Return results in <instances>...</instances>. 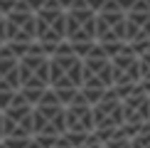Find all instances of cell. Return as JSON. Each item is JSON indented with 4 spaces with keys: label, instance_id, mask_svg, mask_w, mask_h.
I'll return each instance as SVG.
<instances>
[{
    "label": "cell",
    "instance_id": "cell-1",
    "mask_svg": "<svg viewBox=\"0 0 150 148\" xmlns=\"http://www.w3.org/2000/svg\"><path fill=\"white\" fill-rule=\"evenodd\" d=\"M17 69H20V89H49V57L40 42H32L30 52L17 59Z\"/></svg>",
    "mask_w": 150,
    "mask_h": 148
},
{
    "label": "cell",
    "instance_id": "cell-14",
    "mask_svg": "<svg viewBox=\"0 0 150 148\" xmlns=\"http://www.w3.org/2000/svg\"><path fill=\"white\" fill-rule=\"evenodd\" d=\"M103 148H130V141L128 138H111L103 143Z\"/></svg>",
    "mask_w": 150,
    "mask_h": 148
},
{
    "label": "cell",
    "instance_id": "cell-10",
    "mask_svg": "<svg viewBox=\"0 0 150 148\" xmlns=\"http://www.w3.org/2000/svg\"><path fill=\"white\" fill-rule=\"evenodd\" d=\"M79 91H81V96H84V101L89 104V106H96L103 99V89H96V86H81Z\"/></svg>",
    "mask_w": 150,
    "mask_h": 148
},
{
    "label": "cell",
    "instance_id": "cell-17",
    "mask_svg": "<svg viewBox=\"0 0 150 148\" xmlns=\"http://www.w3.org/2000/svg\"><path fill=\"white\" fill-rule=\"evenodd\" d=\"M0 141H3V111H0Z\"/></svg>",
    "mask_w": 150,
    "mask_h": 148
},
{
    "label": "cell",
    "instance_id": "cell-9",
    "mask_svg": "<svg viewBox=\"0 0 150 148\" xmlns=\"http://www.w3.org/2000/svg\"><path fill=\"white\" fill-rule=\"evenodd\" d=\"M52 91L57 94V99H59L62 106H69V104H74V99H76V94H79L76 86H62V89H52Z\"/></svg>",
    "mask_w": 150,
    "mask_h": 148
},
{
    "label": "cell",
    "instance_id": "cell-12",
    "mask_svg": "<svg viewBox=\"0 0 150 148\" xmlns=\"http://www.w3.org/2000/svg\"><path fill=\"white\" fill-rule=\"evenodd\" d=\"M130 148H150V131L138 133L135 138H130Z\"/></svg>",
    "mask_w": 150,
    "mask_h": 148
},
{
    "label": "cell",
    "instance_id": "cell-2",
    "mask_svg": "<svg viewBox=\"0 0 150 148\" xmlns=\"http://www.w3.org/2000/svg\"><path fill=\"white\" fill-rule=\"evenodd\" d=\"M84 82V62L76 54H52L49 57V89L76 86Z\"/></svg>",
    "mask_w": 150,
    "mask_h": 148
},
{
    "label": "cell",
    "instance_id": "cell-11",
    "mask_svg": "<svg viewBox=\"0 0 150 148\" xmlns=\"http://www.w3.org/2000/svg\"><path fill=\"white\" fill-rule=\"evenodd\" d=\"M62 136L67 138V143H69L71 148H81L86 141H89L91 133H71V131H67V133H62Z\"/></svg>",
    "mask_w": 150,
    "mask_h": 148
},
{
    "label": "cell",
    "instance_id": "cell-16",
    "mask_svg": "<svg viewBox=\"0 0 150 148\" xmlns=\"http://www.w3.org/2000/svg\"><path fill=\"white\" fill-rule=\"evenodd\" d=\"M81 148H103V143H98V138H96V136H93V131H91L89 141H86V143L81 146Z\"/></svg>",
    "mask_w": 150,
    "mask_h": 148
},
{
    "label": "cell",
    "instance_id": "cell-13",
    "mask_svg": "<svg viewBox=\"0 0 150 148\" xmlns=\"http://www.w3.org/2000/svg\"><path fill=\"white\" fill-rule=\"evenodd\" d=\"M30 141H32V138H5L3 143L8 146V148H27Z\"/></svg>",
    "mask_w": 150,
    "mask_h": 148
},
{
    "label": "cell",
    "instance_id": "cell-6",
    "mask_svg": "<svg viewBox=\"0 0 150 148\" xmlns=\"http://www.w3.org/2000/svg\"><path fill=\"white\" fill-rule=\"evenodd\" d=\"M0 91H20V69L17 59L8 47H0Z\"/></svg>",
    "mask_w": 150,
    "mask_h": 148
},
{
    "label": "cell",
    "instance_id": "cell-18",
    "mask_svg": "<svg viewBox=\"0 0 150 148\" xmlns=\"http://www.w3.org/2000/svg\"><path fill=\"white\" fill-rule=\"evenodd\" d=\"M0 148H8V146H5V143H3V141H0Z\"/></svg>",
    "mask_w": 150,
    "mask_h": 148
},
{
    "label": "cell",
    "instance_id": "cell-4",
    "mask_svg": "<svg viewBox=\"0 0 150 148\" xmlns=\"http://www.w3.org/2000/svg\"><path fill=\"white\" fill-rule=\"evenodd\" d=\"M123 123H148L150 121V96L140 89L130 94L128 99H123Z\"/></svg>",
    "mask_w": 150,
    "mask_h": 148
},
{
    "label": "cell",
    "instance_id": "cell-8",
    "mask_svg": "<svg viewBox=\"0 0 150 148\" xmlns=\"http://www.w3.org/2000/svg\"><path fill=\"white\" fill-rule=\"evenodd\" d=\"M81 62H84V79L86 77H96V79L103 82L106 89L113 86V64H111V59H106V57H86Z\"/></svg>",
    "mask_w": 150,
    "mask_h": 148
},
{
    "label": "cell",
    "instance_id": "cell-7",
    "mask_svg": "<svg viewBox=\"0 0 150 148\" xmlns=\"http://www.w3.org/2000/svg\"><path fill=\"white\" fill-rule=\"evenodd\" d=\"M32 109L35 106H32V104H27V101H25V96L17 91L15 99L10 101V106L3 109V119L10 121V123H20V126H25V128L32 131Z\"/></svg>",
    "mask_w": 150,
    "mask_h": 148
},
{
    "label": "cell",
    "instance_id": "cell-3",
    "mask_svg": "<svg viewBox=\"0 0 150 148\" xmlns=\"http://www.w3.org/2000/svg\"><path fill=\"white\" fill-rule=\"evenodd\" d=\"M93 109V131H116L123 126V104L118 99H101Z\"/></svg>",
    "mask_w": 150,
    "mask_h": 148
},
{
    "label": "cell",
    "instance_id": "cell-5",
    "mask_svg": "<svg viewBox=\"0 0 150 148\" xmlns=\"http://www.w3.org/2000/svg\"><path fill=\"white\" fill-rule=\"evenodd\" d=\"M67 131L71 133H91L93 131V109L89 104H69L64 106Z\"/></svg>",
    "mask_w": 150,
    "mask_h": 148
},
{
    "label": "cell",
    "instance_id": "cell-15",
    "mask_svg": "<svg viewBox=\"0 0 150 148\" xmlns=\"http://www.w3.org/2000/svg\"><path fill=\"white\" fill-rule=\"evenodd\" d=\"M15 94H17V91H0V111L10 106V101L15 99Z\"/></svg>",
    "mask_w": 150,
    "mask_h": 148
}]
</instances>
